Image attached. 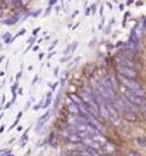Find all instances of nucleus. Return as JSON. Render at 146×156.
<instances>
[{"instance_id": "obj_1", "label": "nucleus", "mask_w": 146, "mask_h": 156, "mask_svg": "<svg viewBox=\"0 0 146 156\" xmlns=\"http://www.w3.org/2000/svg\"><path fill=\"white\" fill-rule=\"evenodd\" d=\"M118 78H119L120 83L123 85V86H125V87H127V89H129L131 91H136V90H140V85H138V83H136L134 81L129 80V78H125V77L120 76V74H118Z\"/></svg>"}, {"instance_id": "obj_2", "label": "nucleus", "mask_w": 146, "mask_h": 156, "mask_svg": "<svg viewBox=\"0 0 146 156\" xmlns=\"http://www.w3.org/2000/svg\"><path fill=\"white\" fill-rule=\"evenodd\" d=\"M118 72L120 76H123L125 78H129V80H132V78H136V76H137V73H136L132 68H125V66H119L118 65Z\"/></svg>"}, {"instance_id": "obj_3", "label": "nucleus", "mask_w": 146, "mask_h": 156, "mask_svg": "<svg viewBox=\"0 0 146 156\" xmlns=\"http://www.w3.org/2000/svg\"><path fill=\"white\" fill-rule=\"evenodd\" d=\"M69 112L71 115H74V116H80L81 113H80V108H79V105L78 104H70L69 105Z\"/></svg>"}, {"instance_id": "obj_4", "label": "nucleus", "mask_w": 146, "mask_h": 156, "mask_svg": "<svg viewBox=\"0 0 146 156\" xmlns=\"http://www.w3.org/2000/svg\"><path fill=\"white\" fill-rule=\"evenodd\" d=\"M119 66H125V68H133V62H131V60L125 57H120L119 58Z\"/></svg>"}, {"instance_id": "obj_5", "label": "nucleus", "mask_w": 146, "mask_h": 156, "mask_svg": "<svg viewBox=\"0 0 146 156\" xmlns=\"http://www.w3.org/2000/svg\"><path fill=\"white\" fill-rule=\"evenodd\" d=\"M108 109H109V113L111 115V119H113L114 121H116V119H118V116H119V115H118V111H116L114 107L110 105V104L108 105Z\"/></svg>"}, {"instance_id": "obj_6", "label": "nucleus", "mask_w": 146, "mask_h": 156, "mask_svg": "<svg viewBox=\"0 0 146 156\" xmlns=\"http://www.w3.org/2000/svg\"><path fill=\"white\" fill-rule=\"evenodd\" d=\"M92 139L95 140V142H97V143H100L101 146H104L105 143H108L106 142V139L104 138V135H101V134H98V135H95V136H91Z\"/></svg>"}, {"instance_id": "obj_7", "label": "nucleus", "mask_w": 146, "mask_h": 156, "mask_svg": "<svg viewBox=\"0 0 146 156\" xmlns=\"http://www.w3.org/2000/svg\"><path fill=\"white\" fill-rule=\"evenodd\" d=\"M123 116L127 120H129V121H136V120H137V117L134 116V112H132V111H124V115Z\"/></svg>"}, {"instance_id": "obj_8", "label": "nucleus", "mask_w": 146, "mask_h": 156, "mask_svg": "<svg viewBox=\"0 0 146 156\" xmlns=\"http://www.w3.org/2000/svg\"><path fill=\"white\" fill-rule=\"evenodd\" d=\"M69 142H70V143H81L83 139H81L78 134H71V135L69 136Z\"/></svg>"}, {"instance_id": "obj_9", "label": "nucleus", "mask_w": 146, "mask_h": 156, "mask_svg": "<svg viewBox=\"0 0 146 156\" xmlns=\"http://www.w3.org/2000/svg\"><path fill=\"white\" fill-rule=\"evenodd\" d=\"M102 148H104L105 150V152L106 154H111V152H114V151H115V147H114V146L113 144H111V143H105L104 146H102Z\"/></svg>"}, {"instance_id": "obj_10", "label": "nucleus", "mask_w": 146, "mask_h": 156, "mask_svg": "<svg viewBox=\"0 0 146 156\" xmlns=\"http://www.w3.org/2000/svg\"><path fill=\"white\" fill-rule=\"evenodd\" d=\"M70 98L72 99V101H74L75 104H78V105L84 104V103H83V99H81V98H80V96H78V95H75V94H71V95H70Z\"/></svg>"}, {"instance_id": "obj_11", "label": "nucleus", "mask_w": 146, "mask_h": 156, "mask_svg": "<svg viewBox=\"0 0 146 156\" xmlns=\"http://www.w3.org/2000/svg\"><path fill=\"white\" fill-rule=\"evenodd\" d=\"M87 126H88V125H76L78 133H83V131H87Z\"/></svg>"}, {"instance_id": "obj_12", "label": "nucleus", "mask_w": 146, "mask_h": 156, "mask_svg": "<svg viewBox=\"0 0 146 156\" xmlns=\"http://www.w3.org/2000/svg\"><path fill=\"white\" fill-rule=\"evenodd\" d=\"M127 156H133V154H129V155H127Z\"/></svg>"}, {"instance_id": "obj_13", "label": "nucleus", "mask_w": 146, "mask_h": 156, "mask_svg": "<svg viewBox=\"0 0 146 156\" xmlns=\"http://www.w3.org/2000/svg\"><path fill=\"white\" fill-rule=\"evenodd\" d=\"M104 156H108V155H104Z\"/></svg>"}]
</instances>
